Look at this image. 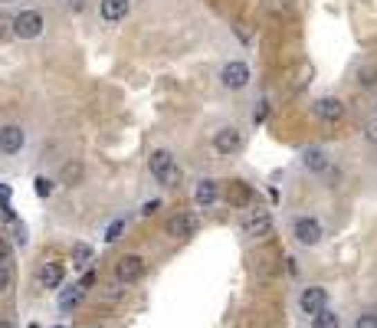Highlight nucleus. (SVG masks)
I'll list each match as a JSON object with an SVG mask.
<instances>
[{
    "mask_svg": "<svg viewBox=\"0 0 377 328\" xmlns=\"http://www.w3.org/2000/svg\"><path fill=\"white\" fill-rule=\"evenodd\" d=\"M0 328H13L10 322H7V318H0Z\"/></svg>",
    "mask_w": 377,
    "mask_h": 328,
    "instance_id": "obj_29",
    "label": "nucleus"
},
{
    "mask_svg": "<svg viewBox=\"0 0 377 328\" xmlns=\"http://www.w3.org/2000/svg\"><path fill=\"white\" fill-rule=\"evenodd\" d=\"M79 302H82V286H75V292H66L63 299H59L63 309H73V305H79Z\"/></svg>",
    "mask_w": 377,
    "mask_h": 328,
    "instance_id": "obj_21",
    "label": "nucleus"
},
{
    "mask_svg": "<svg viewBox=\"0 0 377 328\" xmlns=\"http://www.w3.org/2000/svg\"><path fill=\"white\" fill-rule=\"evenodd\" d=\"M10 286V266H0V292H7Z\"/></svg>",
    "mask_w": 377,
    "mask_h": 328,
    "instance_id": "obj_23",
    "label": "nucleus"
},
{
    "mask_svg": "<svg viewBox=\"0 0 377 328\" xmlns=\"http://www.w3.org/2000/svg\"><path fill=\"white\" fill-rule=\"evenodd\" d=\"M63 177H66V181H73V177H79V167H73V164H66Z\"/></svg>",
    "mask_w": 377,
    "mask_h": 328,
    "instance_id": "obj_28",
    "label": "nucleus"
},
{
    "mask_svg": "<svg viewBox=\"0 0 377 328\" xmlns=\"http://www.w3.org/2000/svg\"><path fill=\"white\" fill-rule=\"evenodd\" d=\"M312 328H341L338 312H331V309H325V312H318V316H312Z\"/></svg>",
    "mask_w": 377,
    "mask_h": 328,
    "instance_id": "obj_17",
    "label": "nucleus"
},
{
    "mask_svg": "<svg viewBox=\"0 0 377 328\" xmlns=\"http://www.w3.org/2000/svg\"><path fill=\"white\" fill-rule=\"evenodd\" d=\"M344 102L338 99V95H322V99L315 102V115L325 122V125H335V122H341L344 118Z\"/></svg>",
    "mask_w": 377,
    "mask_h": 328,
    "instance_id": "obj_8",
    "label": "nucleus"
},
{
    "mask_svg": "<svg viewBox=\"0 0 377 328\" xmlns=\"http://www.w3.org/2000/svg\"><path fill=\"white\" fill-rule=\"evenodd\" d=\"M73 263L75 266L92 263V246H89V243H73Z\"/></svg>",
    "mask_w": 377,
    "mask_h": 328,
    "instance_id": "obj_19",
    "label": "nucleus"
},
{
    "mask_svg": "<svg viewBox=\"0 0 377 328\" xmlns=\"http://www.w3.org/2000/svg\"><path fill=\"white\" fill-rule=\"evenodd\" d=\"M33 184H37V194H39V197H50V194H53V181H50V177L39 174Z\"/></svg>",
    "mask_w": 377,
    "mask_h": 328,
    "instance_id": "obj_22",
    "label": "nucleus"
},
{
    "mask_svg": "<svg viewBox=\"0 0 377 328\" xmlns=\"http://www.w3.org/2000/svg\"><path fill=\"white\" fill-rule=\"evenodd\" d=\"M26 145V131L20 125H3L0 128V152L3 154H20Z\"/></svg>",
    "mask_w": 377,
    "mask_h": 328,
    "instance_id": "obj_11",
    "label": "nucleus"
},
{
    "mask_svg": "<svg viewBox=\"0 0 377 328\" xmlns=\"http://www.w3.org/2000/svg\"><path fill=\"white\" fill-rule=\"evenodd\" d=\"M115 276H118V282H125V286L138 282V279L145 276V259H141L138 253H125V256L115 263Z\"/></svg>",
    "mask_w": 377,
    "mask_h": 328,
    "instance_id": "obj_4",
    "label": "nucleus"
},
{
    "mask_svg": "<svg viewBox=\"0 0 377 328\" xmlns=\"http://www.w3.org/2000/svg\"><path fill=\"white\" fill-rule=\"evenodd\" d=\"M10 263V246H7V240L0 237V266H7Z\"/></svg>",
    "mask_w": 377,
    "mask_h": 328,
    "instance_id": "obj_25",
    "label": "nucleus"
},
{
    "mask_svg": "<svg viewBox=\"0 0 377 328\" xmlns=\"http://www.w3.org/2000/svg\"><path fill=\"white\" fill-rule=\"evenodd\" d=\"M223 197H226V203H230V207H250L252 188L246 184V181H230V184H226V190H223Z\"/></svg>",
    "mask_w": 377,
    "mask_h": 328,
    "instance_id": "obj_14",
    "label": "nucleus"
},
{
    "mask_svg": "<svg viewBox=\"0 0 377 328\" xmlns=\"http://www.w3.org/2000/svg\"><path fill=\"white\" fill-rule=\"evenodd\" d=\"M220 82H223L226 89H246L250 86V66L246 63H239V60H230V63L220 69Z\"/></svg>",
    "mask_w": 377,
    "mask_h": 328,
    "instance_id": "obj_7",
    "label": "nucleus"
},
{
    "mask_svg": "<svg viewBox=\"0 0 377 328\" xmlns=\"http://www.w3.org/2000/svg\"><path fill=\"white\" fill-rule=\"evenodd\" d=\"M148 167L154 174V181L164 184V188H177L181 184V164H177V158L167 148H154L148 158Z\"/></svg>",
    "mask_w": 377,
    "mask_h": 328,
    "instance_id": "obj_1",
    "label": "nucleus"
},
{
    "mask_svg": "<svg viewBox=\"0 0 377 328\" xmlns=\"http://www.w3.org/2000/svg\"><path fill=\"white\" fill-rule=\"evenodd\" d=\"M201 227V220L194 214H174L167 220V237H174V240H190L194 233Z\"/></svg>",
    "mask_w": 377,
    "mask_h": 328,
    "instance_id": "obj_9",
    "label": "nucleus"
},
{
    "mask_svg": "<svg viewBox=\"0 0 377 328\" xmlns=\"http://www.w3.org/2000/svg\"><path fill=\"white\" fill-rule=\"evenodd\" d=\"M158 207H161V201H148V203H145V207H141V214H145V217H151V214H154V210H158Z\"/></svg>",
    "mask_w": 377,
    "mask_h": 328,
    "instance_id": "obj_27",
    "label": "nucleus"
},
{
    "mask_svg": "<svg viewBox=\"0 0 377 328\" xmlns=\"http://www.w3.org/2000/svg\"><path fill=\"white\" fill-rule=\"evenodd\" d=\"M194 201L201 203V207H214L220 201V184H217L214 177H203L201 184H197V190H194Z\"/></svg>",
    "mask_w": 377,
    "mask_h": 328,
    "instance_id": "obj_16",
    "label": "nucleus"
},
{
    "mask_svg": "<svg viewBox=\"0 0 377 328\" xmlns=\"http://www.w3.org/2000/svg\"><path fill=\"white\" fill-rule=\"evenodd\" d=\"M66 279V266L63 263H43L37 269V282L39 289H59Z\"/></svg>",
    "mask_w": 377,
    "mask_h": 328,
    "instance_id": "obj_12",
    "label": "nucleus"
},
{
    "mask_svg": "<svg viewBox=\"0 0 377 328\" xmlns=\"http://www.w3.org/2000/svg\"><path fill=\"white\" fill-rule=\"evenodd\" d=\"M358 86H377V63H361L358 66Z\"/></svg>",
    "mask_w": 377,
    "mask_h": 328,
    "instance_id": "obj_18",
    "label": "nucleus"
},
{
    "mask_svg": "<svg viewBox=\"0 0 377 328\" xmlns=\"http://www.w3.org/2000/svg\"><path fill=\"white\" fill-rule=\"evenodd\" d=\"M239 148H243V131H239L237 125H226L220 128L214 135V152L223 154V158H230V154H237Z\"/></svg>",
    "mask_w": 377,
    "mask_h": 328,
    "instance_id": "obj_5",
    "label": "nucleus"
},
{
    "mask_svg": "<svg viewBox=\"0 0 377 328\" xmlns=\"http://www.w3.org/2000/svg\"><path fill=\"white\" fill-rule=\"evenodd\" d=\"M122 230H125V224H122V220H118V224H112V227H109V237H105V240L115 243V240H118V233H122Z\"/></svg>",
    "mask_w": 377,
    "mask_h": 328,
    "instance_id": "obj_26",
    "label": "nucleus"
},
{
    "mask_svg": "<svg viewBox=\"0 0 377 328\" xmlns=\"http://www.w3.org/2000/svg\"><path fill=\"white\" fill-rule=\"evenodd\" d=\"M128 10H131V3H128V0H99L102 20H109V24H118V20H125Z\"/></svg>",
    "mask_w": 377,
    "mask_h": 328,
    "instance_id": "obj_15",
    "label": "nucleus"
},
{
    "mask_svg": "<svg viewBox=\"0 0 377 328\" xmlns=\"http://www.w3.org/2000/svg\"><path fill=\"white\" fill-rule=\"evenodd\" d=\"M365 138L371 141V145H377V118H374V122H367V128H365Z\"/></svg>",
    "mask_w": 377,
    "mask_h": 328,
    "instance_id": "obj_24",
    "label": "nucleus"
},
{
    "mask_svg": "<svg viewBox=\"0 0 377 328\" xmlns=\"http://www.w3.org/2000/svg\"><path fill=\"white\" fill-rule=\"evenodd\" d=\"M292 237H295L302 246H318L322 237H325V230H322V224H318L315 217H295V224H292Z\"/></svg>",
    "mask_w": 377,
    "mask_h": 328,
    "instance_id": "obj_3",
    "label": "nucleus"
},
{
    "mask_svg": "<svg viewBox=\"0 0 377 328\" xmlns=\"http://www.w3.org/2000/svg\"><path fill=\"white\" fill-rule=\"evenodd\" d=\"M86 328H105V325H86Z\"/></svg>",
    "mask_w": 377,
    "mask_h": 328,
    "instance_id": "obj_30",
    "label": "nucleus"
},
{
    "mask_svg": "<svg viewBox=\"0 0 377 328\" xmlns=\"http://www.w3.org/2000/svg\"><path fill=\"white\" fill-rule=\"evenodd\" d=\"M299 309L305 312V316H318V312H325L328 309V289L325 286H309V289H302Z\"/></svg>",
    "mask_w": 377,
    "mask_h": 328,
    "instance_id": "obj_6",
    "label": "nucleus"
},
{
    "mask_svg": "<svg viewBox=\"0 0 377 328\" xmlns=\"http://www.w3.org/2000/svg\"><path fill=\"white\" fill-rule=\"evenodd\" d=\"M302 164H305V171H312V174H322L331 167V158H328L325 148H318V145H309L305 152H302Z\"/></svg>",
    "mask_w": 377,
    "mask_h": 328,
    "instance_id": "obj_13",
    "label": "nucleus"
},
{
    "mask_svg": "<svg viewBox=\"0 0 377 328\" xmlns=\"http://www.w3.org/2000/svg\"><path fill=\"white\" fill-rule=\"evenodd\" d=\"M351 328H377V312H361Z\"/></svg>",
    "mask_w": 377,
    "mask_h": 328,
    "instance_id": "obj_20",
    "label": "nucleus"
},
{
    "mask_svg": "<svg viewBox=\"0 0 377 328\" xmlns=\"http://www.w3.org/2000/svg\"><path fill=\"white\" fill-rule=\"evenodd\" d=\"M13 37L20 39H37L39 33H43V26H46V20H43V13L39 10H20L17 17H13Z\"/></svg>",
    "mask_w": 377,
    "mask_h": 328,
    "instance_id": "obj_2",
    "label": "nucleus"
},
{
    "mask_svg": "<svg viewBox=\"0 0 377 328\" xmlns=\"http://www.w3.org/2000/svg\"><path fill=\"white\" fill-rule=\"evenodd\" d=\"M269 230H273V217H269V210H252V214L243 217V233L252 237V240L266 237Z\"/></svg>",
    "mask_w": 377,
    "mask_h": 328,
    "instance_id": "obj_10",
    "label": "nucleus"
},
{
    "mask_svg": "<svg viewBox=\"0 0 377 328\" xmlns=\"http://www.w3.org/2000/svg\"><path fill=\"white\" fill-rule=\"evenodd\" d=\"M56 328H63V325H56Z\"/></svg>",
    "mask_w": 377,
    "mask_h": 328,
    "instance_id": "obj_31",
    "label": "nucleus"
}]
</instances>
